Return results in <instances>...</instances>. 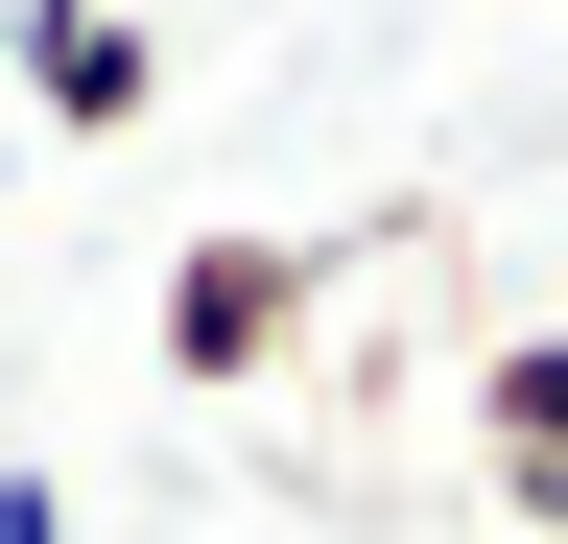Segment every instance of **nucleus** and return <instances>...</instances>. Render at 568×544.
<instances>
[{
	"label": "nucleus",
	"instance_id": "obj_1",
	"mask_svg": "<svg viewBox=\"0 0 568 544\" xmlns=\"http://www.w3.org/2000/svg\"><path fill=\"white\" fill-rule=\"evenodd\" d=\"M332 285H355V260H332L308 214H237V237H190V260H166V379H190V402L284 379V331H308Z\"/></svg>",
	"mask_w": 568,
	"mask_h": 544
},
{
	"label": "nucleus",
	"instance_id": "obj_2",
	"mask_svg": "<svg viewBox=\"0 0 568 544\" xmlns=\"http://www.w3.org/2000/svg\"><path fill=\"white\" fill-rule=\"evenodd\" d=\"M474 473L568 544V331H497V356H474Z\"/></svg>",
	"mask_w": 568,
	"mask_h": 544
},
{
	"label": "nucleus",
	"instance_id": "obj_3",
	"mask_svg": "<svg viewBox=\"0 0 568 544\" xmlns=\"http://www.w3.org/2000/svg\"><path fill=\"white\" fill-rule=\"evenodd\" d=\"M24 95H48V143H119L142 119V24L119 0H24Z\"/></svg>",
	"mask_w": 568,
	"mask_h": 544
},
{
	"label": "nucleus",
	"instance_id": "obj_4",
	"mask_svg": "<svg viewBox=\"0 0 568 544\" xmlns=\"http://www.w3.org/2000/svg\"><path fill=\"white\" fill-rule=\"evenodd\" d=\"M0 544H71V497H48V473H0Z\"/></svg>",
	"mask_w": 568,
	"mask_h": 544
}]
</instances>
